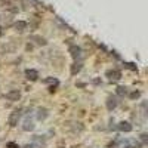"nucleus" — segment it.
I'll use <instances>...</instances> for the list:
<instances>
[{"label":"nucleus","instance_id":"nucleus-1","mask_svg":"<svg viewBox=\"0 0 148 148\" xmlns=\"http://www.w3.org/2000/svg\"><path fill=\"white\" fill-rule=\"evenodd\" d=\"M33 147H37V148H45L46 147V139L43 136H40V135H36V136H33Z\"/></svg>","mask_w":148,"mask_h":148},{"label":"nucleus","instance_id":"nucleus-2","mask_svg":"<svg viewBox=\"0 0 148 148\" xmlns=\"http://www.w3.org/2000/svg\"><path fill=\"white\" fill-rule=\"evenodd\" d=\"M105 76L108 77L110 82H117V80H120V77H121V73L117 71V70H108Z\"/></svg>","mask_w":148,"mask_h":148},{"label":"nucleus","instance_id":"nucleus-3","mask_svg":"<svg viewBox=\"0 0 148 148\" xmlns=\"http://www.w3.org/2000/svg\"><path fill=\"white\" fill-rule=\"evenodd\" d=\"M19 117H21V110H15L14 113L9 116V125H10V126H16Z\"/></svg>","mask_w":148,"mask_h":148},{"label":"nucleus","instance_id":"nucleus-4","mask_svg":"<svg viewBox=\"0 0 148 148\" xmlns=\"http://www.w3.org/2000/svg\"><path fill=\"white\" fill-rule=\"evenodd\" d=\"M117 129L120 132H132V125L129 121H120L117 125Z\"/></svg>","mask_w":148,"mask_h":148},{"label":"nucleus","instance_id":"nucleus-5","mask_svg":"<svg viewBox=\"0 0 148 148\" xmlns=\"http://www.w3.org/2000/svg\"><path fill=\"white\" fill-rule=\"evenodd\" d=\"M6 98L9 101H18L21 98V92L19 90H10V92L6 93Z\"/></svg>","mask_w":148,"mask_h":148},{"label":"nucleus","instance_id":"nucleus-6","mask_svg":"<svg viewBox=\"0 0 148 148\" xmlns=\"http://www.w3.org/2000/svg\"><path fill=\"white\" fill-rule=\"evenodd\" d=\"M117 99H116V96H110L108 99H107V108H108V111H113L116 107H117Z\"/></svg>","mask_w":148,"mask_h":148},{"label":"nucleus","instance_id":"nucleus-7","mask_svg":"<svg viewBox=\"0 0 148 148\" xmlns=\"http://www.w3.org/2000/svg\"><path fill=\"white\" fill-rule=\"evenodd\" d=\"M49 116V111H47V108H39L37 110V114H36V117H37V120H45L46 117Z\"/></svg>","mask_w":148,"mask_h":148},{"label":"nucleus","instance_id":"nucleus-8","mask_svg":"<svg viewBox=\"0 0 148 148\" xmlns=\"http://www.w3.org/2000/svg\"><path fill=\"white\" fill-rule=\"evenodd\" d=\"M22 129L25 130V132L33 130V129H34V123H33V120L27 117V119H25V121H24V125H22Z\"/></svg>","mask_w":148,"mask_h":148},{"label":"nucleus","instance_id":"nucleus-9","mask_svg":"<svg viewBox=\"0 0 148 148\" xmlns=\"http://www.w3.org/2000/svg\"><path fill=\"white\" fill-rule=\"evenodd\" d=\"M25 76H27V79H30V80H37V77H39V73H37L36 70H27V71H25Z\"/></svg>","mask_w":148,"mask_h":148},{"label":"nucleus","instance_id":"nucleus-10","mask_svg":"<svg viewBox=\"0 0 148 148\" xmlns=\"http://www.w3.org/2000/svg\"><path fill=\"white\" fill-rule=\"evenodd\" d=\"M126 93H127V88H125V86H119V88H117V95L125 96Z\"/></svg>","mask_w":148,"mask_h":148},{"label":"nucleus","instance_id":"nucleus-11","mask_svg":"<svg viewBox=\"0 0 148 148\" xmlns=\"http://www.w3.org/2000/svg\"><path fill=\"white\" fill-rule=\"evenodd\" d=\"M71 55H73L74 58L80 56V47H71Z\"/></svg>","mask_w":148,"mask_h":148},{"label":"nucleus","instance_id":"nucleus-12","mask_svg":"<svg viewBox=\"0 0 148 148\" xmlns=\"http://www.w3.org/2000/svg\"><path fill=\"white\" fill-rule=\"evenodd\" d=\"M80 70H82V64H74L73 68H71V74H76V73H79Z\"/></svg>","mask_w":148,"mask_h":148},{"label":"nucleus","instance_id":"nucleus-13","mask_svg":"<svg viewBox=\"0 0 148 148\" xmlns=\"http://www.w3.org/2000/svg\"><path fill=\"white\" fill-rule=\"evenodd\" d=\"M141 141H142L144 145L148 142V135H147V133H142V135H141Z\"/></svg>","mask_w":148,"mask_h":148},{"label":"nucleus","instance_id":"nucleus-14","mask_svg":"<svg viewBox=\"0 0 148 148\" xmlns=\"http://www.w3.org/2000/svg\"><path fill=\"white\" fill-rule=\"evenodd\" d=\"M45 83H53V84H58V80H56V79H46Z\"/></svg>","mask_w":148,"mask_h":148},{"label":"nucleus","instance_id":"nucleus-15","mask_svg":"<svg viewBox=\"0 0 148 148\" xmlns=\"http://www.w3.org/2000/svg\"><path fill=\"white\" fill-rule=\"evenodd\" d=\"M139 95H141V93H139L138 90H136V92H132V93H130V98H132V99H135V98H139Z\"/></svg>","mask_w":148,"mask_h":148},{"label":"nucleus","instance_id":"nucleus-16","mask_svg":"<svg viewBox=\"0 0 148 148\" xmlns=\"http://www.w3.org/2000/svg\"><path fill=\"white\" fill-rule=\"evenodd\" d=\"M8 148H19V147L15 142H8Z\"/></svg>","mask_w":148,"mask_h":148},{"label":"nucleus","instance_id":"nucleus-17","mask_svg":"<svg viewBox=\"0 0 148 148\" xmlns=\"http://www.w3.org/2000/svg\"><path fill=\"white\" fill-rule=\"evenodd\" d=\"M126 67H127V68H130V70H136V67H135L133 64H126Z\"/></svg>","mask_w":148,"mask_h":148},{"label":"nucleus","instance_id":"nucleus-18","mask_svg":"<svg viewBox=\"0 0 148 148\" xmlns=\"http://www.w3.org/2000/svg\"><path fill=\"white\" fill-rule=\"evenodd\" d=\"M25 148H34V147H33V145H27Z\"/></svg>","mask_w":148,"mask_h":148}]
</instances>
